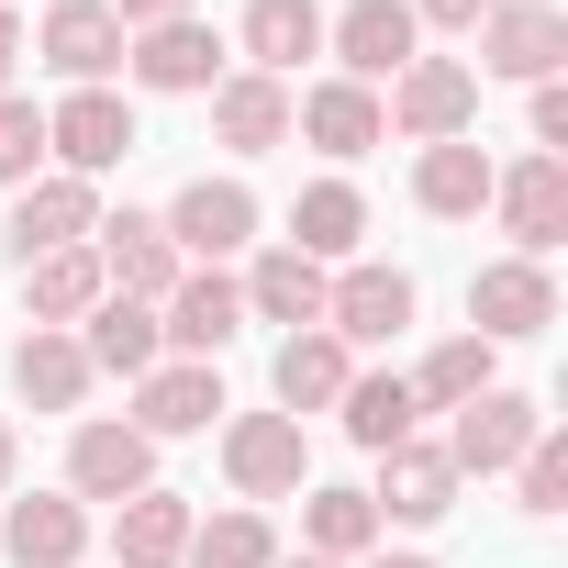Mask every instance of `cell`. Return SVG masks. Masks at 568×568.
Segmentation results:
<instances>
[{"label": "cell", "mask_w": 568, "mask_h": 568, "mask_svg": "<svg viewBox=\"0 0 568 568\" xmlns=\"http://www.w3.org/2000/svg\"><path fill=\"white\" fill-rule=\"evenodd\" d=\"M34 57H45L57 79H79V90H112V68H123V23H112V0H57V12L34 23Z\"/></svg>", "instance_id": "cell-12"}, {"label": "cell", "mask_w": 568, "mask_h": 568, "mask_svg": "<svg viewBox=\"0 0 568 568\" xmlns=\"http://www.w3.org/2000/svg\"><path fill=\"white\" fill-rule=\"evenodd\" d=\"M267 568H335V557H313V546H302V557H267Z\"/></svg>", "instance_id": "cell-40"}, {"label": "cell", "mask_w": 568, "mask_h": 568, "mask_svg": "<svg viewBox=\"0 0 568 568\" xmlns=\"http://www.w3.org/2000/svg\"><path fill=\"white\" fill-rule=\"evenodd\" d=\"M0 490H12V424H0Z\"/></svg>", "instance_id": "cell-41"}, {"label": "cell", "mask_w": 568, "mask_h": 568, "mask_svg": "<svg viewBox=\"0 0 568 568\" xmlns=\"http://www.w3.org/2000/svg\"><path fill=\"white\" fill-rule=\"evenodd\" d=\"M402 324H413V278L402 267H346L324 291V335L335 346H390Z\"/></svg>", "instance_id": "cell-18"}, {"label": "cell", "mask_w": 568, "mask_h": 568, "mask_svg": "<svg viewBox=\"0 0 568 568\" xmlns=\"http://www.w3.org/2000/svg\"><path fill=\"white\" fill-rule=\"evenodd\" d=\"M145 134H134V101L123 90H68L57 112H45V156H57V179H101V168H123Z\"/></svg>", "instance_id": "cell-1"}, {"label": "cell", "mask_w": 568, "mask_h": 568, "mask_svg": "<svg viewBox=\"0 0 568 568\" xmlns=\"http://www.w3.org/2000/svg\"><path fill=\"white\" fill-rule=\"evenodd\" d=\"M123 79H134V90H168V101H190V90H223V34H212L201 12H179V23H145V34H123Z\"/></svg>", "instance_id": "cell-3"}, {"label": "cell", "mask_w": 568, "mask_h": 568, "mask_svg": "<svg viewBox=\"0 0 568 568\" xmlns=\"http://www.w3.org/2000/svg\"><path fill=\"white\" fill-rule=\"evenodd\" d=\"M479 390H501V346H490V335H446V346L424 357V379H413L424 413H457V402H479Z\"/></svg>", "instance_id": "cell-31"}, {"label": "cell", "mask_w": 568, "mask_h": 568, "mask_svg": "<svg viewBox=\"0 0 568 568\" xmlns=\"http://www.w3.org/2000/svg\"><path fill=\"white\" fill-rule=\"evenodd\" d=\"M223 413V368H201V357H156L145 379H134V435L156 446V435H201Z\"/></svg>", "instance_id": "cell-16"}, {"label": "cell", "mask_w": 568, "mask_h": 568, "mask_svg": "<svg viewBox=\"0 0 568 568\" xmlns=\"http://www.w3.org/2000/svg\"><path fill=\"white\" fill-rule=\"evenodd\" d=\"M0 546H12V568H79V557H90V501H68V490H34V501H12Z\"/></svg>", "instance_id": "cell-21"}, {"label": "cell", "mask_w": 568, "mask_h": 568, "mask_svg": "<svg viewBox=\"0 0 568 568\" xmlns=\"http://www.w3.org/2000/svg\"><path fill=\"white\" fill-rule=\"evenodd\" d=\"M90 256H101V291H112V302H145V313H156V302L179 291V245H168V223H156V212L101 223V234H90Z\"/></svg>", "instance_id": "cell-8"}, {"label": "cell", "mask_w": 568, "mask_h": 568, "mask_svg": "<svg viewBox=\"0 0 568 568\" xmlns=\"http://www.w3.org/2000/svg\"><path fill=\"white\" fill-rule=\"evenodd\" d=\"M379 123H402L413 145L468 134V123H479V68H457V57H413V68L390 79V112H379Z\"/></svg>", "instance_id": "cell-6"}, {"label": "cell", "mask_w": 568, "mask_h": 568, "mask_svg": "<svg viewBox=\"0 0 568 568\" xmlns=\"http://www.w3.org/2000/svg\"><path fill=\"white\" fill-rule=\"evenodd\" d=\"M346 379H357V368H346V346H335L324 324H313V335H278V357H267V390H278L291 424H302V413H335Z\"/></svg>", "instance_id": "cell-20"}, {"label": "cell", "mask_w": 568, "mask_h": 568, "mask_svg": "<svg viewBox=\"0 0 568 568\" xmlns=\"http://www.w3.org/2000/svg\"><path fill=\"white\" fill-rule=\"evenodd\" d=\"M179 12H201V0H112V23H123V34H145V23H179Z\"/></svg>", "instance_id": "cell-38"}, {"label": "cell", "mask_w": 568, "mask_h": 568, "mask_svg": "<svg viewBox=\"0 0 568 568\" xmlns=\"http://www.w3.org/2000/svg\"><path fill=\"white\" fill-rule=\"evenodd\" d=\"M324 45H335V68L357 90H379V79H402L424 57V23H413V0H346V12L324 23Z\"/></svg>", "instance_id": "cell-5"}, {"label": "cell", "mask_w": 568, "mask_h": 568, "mask_svg": "<svg viewBox=\"0 0 568 568\" xmlns=\"http://www.w3.org/2000/svg\"><path fill=\"white\" fill-rule=\"evenodd\" d=\"M302 546H313V557H335V568H357V557L379 546L368 490H302Z\"/></svg>", "instance_id": "cell-33"}, {"label": "cell", "mask_w": 568, "mask_h": 568, "mask_svg": "<svg viewBox=\"0 0 568 568\" xmlns=\"http://www.w3.org/2000/svg\"><path fill=\"white\" fill-rule=\"evenodd\" d=\"M557 57H568V12L557 0H501L479 23V68L490 79H557Z\"/></svg>", "instance_id": "cell-15"}, {"label": "cell", "mask_w": 568, "mask_h": 568, "mask_svg": "<svg viewBox=\"0 0 568 568\" xmlns=\"http://www.w3.org/2000/svg\"><path fill=\"white\" fill-rule=\"evenodd\" d=\"M245 234H256V190H245V179H190V190L168 201V245H179V267H223Z\"/></svg>", "instance_id": "cell-7"}, {"label": "cell", "mask_w": 568, "mask_h": 568, "mask_svg": "<svg viewBox=\"0 0 568 568\" xmlns=\"http://www.w3.org/2000/svg\"><path fill=\"white\" fill-rule=\"evenodd\" d=\"M513 468H524V513H568V446L557 435H535Z\"/></svg>", "instance_id": "cell-36"}, {"label": "cell", "mask_w": 568, "mask_h": 568, "mask_svg": "<svg viewBox=\"0 0 568 568\" xmlns=\"http://www.w3.org/2000/svg\"><path fill=\"white\" fill-rule=\"evenodd\" d=\"M179 557H190V501L179 490L112 501V568H179Z\"/></svg>", "instance_id": "cell-25"}, {"label": "cell", "mask_w": 568, "mask_h": 568, "mask_svg": "<svg viewBox=\"0 0 568 568\" xmlns=\"http://www.w3.org/2000/svg\"><path fill=\"white\" fill-rule=\"evenodd\" d=\"M357 234H368V201H357V179H313L302 201H291V245L324 267V256H357Z\"/></svg>", "instance_id": "cell-30"}, {"label": "cell", "mask_w": 568, "mask_h": 568, "mask_svg": "<svg viewBox=\"0 0 568 568\" xmlns=\"http://www.w3.org/2000/svg\"><path fill=\"white\" fill-rule=\"evenodd\" d=\"M546 324H557V278H546V256H490V267L468 278V335L524 346V335H546Z\"/></svg>", "instance_id": "cell-4"}, {"label": "cell", "mask_w": 568, "mask_h": 568, "mask_svg": "<svg viewBox=\"0 0 568 568\" xmlns=\"http://www.w3.org/2000/svg\"><path fill=\"white\" fill-rule=\"evenodd\" d=\"M90 234H101V201H90V179H23V190H12V256L90 245Z\"/></svg>", "instance_id": "cell-19"}, {"label": "cell", "mask_w": 568, "mask_h": 568, "mask_svg": "<svg viewBox=\"0 0 568 568\" xmlns=\"http://www.w3.org/2000/svg\"><path fill=\"white\" fill-rule=\"evenodd\" d=\"M278 557V535H267V513L256 501H234V513H212V524H190V557L179 568H267Z\"/></svg>", "instance_id": "cell-34"}, {"label": "cell", "mask_w": 568, "mask_h": 568, "mask_svg": "<svg viewBox=\"0 0 568 568\" xmlns=\"http://www.w3.org/2000/svg\"><path fill=\"white\" fill-rule=\"evenodd\" d=\"M134 490H156V446H145L134 424H79V446H68V501H134Z\"/></svg>", "instance_id": "cell-17"}, {"label": "cell", "mask_w": 568, "mask_h": 568, "mask_svg": "<svg viewBox=\"0 0 568 568\" xmlns=\"http://www.w3.org/2000/svg\"><path fill=\"white\" fill-rule=\"evenodd\" d=\"M23 313L57 324V335L90 324V313H101V256H90V245H45V256H23Z\"/></svg>", "instance_id": "cell-23"}, {"label": "cell", "mask_w": 568, "mask_h": 568, "mask_svg": "<svg viewBox=\"0 0 568 568\" xmlns=\"http://www.w3.org/2000/svg\"><path fill=\"white\" fill-rule=\"evenodd\" d=\"M12 390H23L34 413H79V402H90V357H79V335L34 324V335L12 346Z\"/></svg>", "instance_id": "cell-26"}, {"label": "cell", "mask_w": 568, "mask_h": 568, "mask_svg": "<svg viewBox=\"0 0 568 568\" xmlns=\"http://www.w3.org/2000/svg\"><path fill=\"white\" fill-rule=\"evenodd\" d=\"M535 435H546V413H535L524 390H479V402H457L446 468H457V479H490V468H513V457H524Z\"/></svg>", "instance_id": "cell-11"}, {"label": "cell", "mask_w": 568, "mask_h": 568, "mask_svg": "<svg viewBox=\"0 0 568 568\" xmlns=\"http://www.w3.org/2000/svg\"><path fill=\"white\" fill-rule=\"evenodd\" d=\"M23 57H34V34H23L12 12H0V90H12V68H23Z\"/></svg>", "instance_id": "cell-39"}, {"label": "cell", "mask_w": 568, "mask_h": 568, "mask_svg": "<svg viewBox=\"0 0 568 568\" xmlns=\"http://www.w3.org/2000/svg\"><path fill=\"white\" fill-rule=\"evenodd\" d=\"M490 212L513 234V256H546L568 234V156H524V168H490Z\"/></svg>", "instance_id": "cell-10"}, {"label": "cell", "mask_w": 568, "mask_h": 568, "mask_svg": "<svg viewBox=\"0 0 568 568\" xmlns=\"http://www.w3.org/2000/svg\"><path fill=\"white\" fill-rule=\"evenodd\" d=\"M335 413H346V435L379 457V446H402V435H413V413H424V402H413V379H402V368H357Z\"/></svg>", "instance_id": "cell-32"}, {"label": "cell", "mask_w": 568, "mask_h": 568, "mask_svg": "<svg viewBox=\"0 0 568 568\" xmlns=\"http://www.w3.org/2000/svg\"><path fill=\"white\" fill-rule=\"evenodd\" d=\"M156 335H168L179 357H201V368H212V357L245 335V291H234L223 267H179V291L156 302Z\"/></svg>", "instance_id": "cell-9"}, {"label": "cell", "mask_w": 568, "mask_h": 568, "mask_svg": "<svg viewBox=\"0 0 568 568\" xmlns=\"http://www.w3.org/2000/svg\"><path fill=\"white\" fill-rule=\"evenodd\" d=\"M212 134H223L234 156L291 145V79H256V68H234V79L212 90Z\"/></svg>", "instance_id": "cell-24"}, {"label": "cell", "mask_w": 568, "mask_h": 568, "mask_svg": "<svg viewBox=\"0 0 568 568\" xmlns=\"http://www.w3.org/2000/svg\"><path fill=\"white\" fill-rule=\"evenodd\" d=\"M368 513H379V524H446V513H457V468H446V446H424V435L379 446V490H368Z\"/></svg>", "instance_id": "cell-13"}, {"label": "cell", "mask_w": 568, "mask_h": 568, "mask_svg": "<svg viewBox=\"0 0 568 568\" xmlns=\"http://www.w3.org/2000/svg\"><path fill=\"white\" fill-rule=\"evenodd\" d=\"M79 357H90V379H101V368H112V379H145V368L168 357V335H156V313H145V302H112V291H101V313H90Z\"/></svg>", "instance_id": "cell-29"}, {"label": "cell", "mask_w": 568, "mask_h": 568, "mask_svg": "<svg viewBox=\"0 0 568 568\" xmlns=\"http://www.w3.org/2000/svg\"><path fill=\"white\" fill-rule=\"evenodd\" d=\"M23 179H45V112L23 90H0V190H23Z\"/></svg>", "instance_id": "cell-35"}, {"label": "cell", "mask_w": 568, "mask_h": 568, "mask_svg": "<svg viewBox=\"0 0 568 568\" xmlns=\"http://www.w3.org/2000/svg\"><path fill=\"white\" fill-rule=\"evenodd\" d=\"M234 291H245V324H278V335H313L324 324V291H335V278L302 256V245H267L245 278H234Z\"/></svg>", "instance_id": "cell-14"}, {"label": "cell", "mask_w": 568, "mask_h": 568, "mask_svg": "<svg viewBox=\"0 0 568 568\" xmlns=\"http://www.w3.org/2000/svg\"><path fill=\"white\" fill-rule=\"evenodd\" d=\"M223 479H234L245 501H291V490H313L302 424H291V413H234V424H223Z\"/></svg>", "instance_id": "cell-2"}, {"label": "cell", "mask_w": 568, "mask_h": 568, "mask_svg": "<svg viewBox=\"0 0 568 568\" xmlns=\"http://www.w3.org/2000/svg\"><path fill=\"white\" fill-rule=\"evenodd\" d=\"M413 201H424L435 223H468V212L490 201V156H479L468 134H446V145H424V156H413Z\"/></svg>", "instance_id": "cell-28"}, {"label": "cell", "mask_w": 568, "mask_h": 568, "mask_svg": "<svg viewBox=\"0 0 568 568\" xmlns=\"http://www.w3.org/2000/svg\"><path fill=\"white\" fill-rule=\"evenodd\" d=\"M368 568H435V557H368Z\"/></svg>", "instance_id": "cell-42"}, {"label": "cell", "mask_w": 568, "mask_h": 568, "mask_svg": "<svg viewBox=\"0 0 568 568\" xmlns=\"http://www.w3.org/2000/svg\"><path fill=\"white\" fill-rule=\"evenodd\" d=\"M291 134H313V145L346 168V156H368L390 123H379V90H357V79H324V90H302V101H291Z\"/></svg>", "instance_id": "cell-22"}, {"label": "cell", "mask_w": 568, "mask_h": 568, "mask_svg": "<svg viewBox=\"0 0 568 568\" xmlns=\"http://www.w3.org/2000/svg\"><path fill=\"white\" fill-rule=\"evenodd\" d=\"M302 57H324V12H313V0H245V68L291 79Z\"/></svg>", "instance_id": "cell-27"}, {"label": "cell", "mask_w": 568, "mask_h": 568, "mask_svg": "<svg viewBox=\"0 0 568 568\" xmlns=\"http://www.w3.org/2000/svg\"><path fill=\"white\" fill-rule=\"evenodd\" d=\"M501 0H413V23H446V34H479Z\"/></svg>", "instance_id": "cell-37"}]
</instances>
